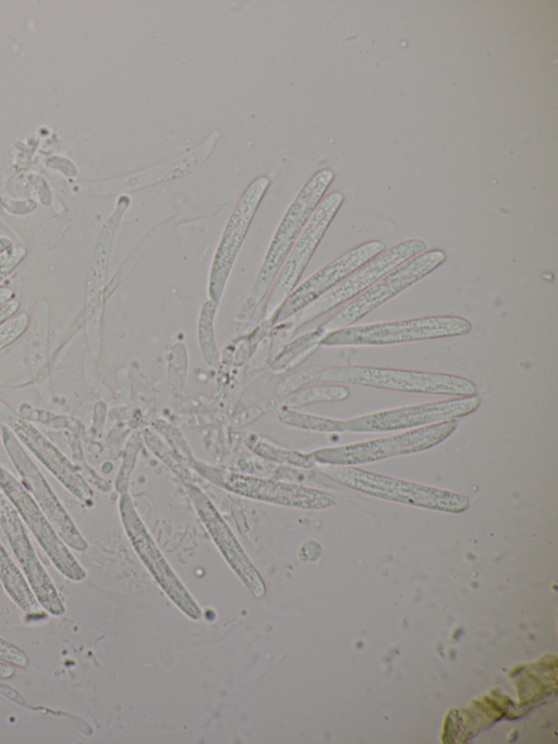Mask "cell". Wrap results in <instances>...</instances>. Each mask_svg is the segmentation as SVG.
Returning <instances> with one entry per match:
<instances>
[{
	"mask_svg": "<svg viewBox=\"0 0 558 744\" xmlns=\"http://www.w3.org/2000/svg\"><path fill=\"white\" fill-rule=\"evenodd\" d=\"M119 512L134 551L156 583L186 616L199 620L202 617L199 605L157 547L128 491L120 493Z\"/></svg>",
	"mask_w": 558,
	"mask_h": 744,
	"instance_id": "cell-10",
	"label": "cell"
},
{
	"mask_svg": "<svg viewBox=\"0 0 558 744\" xmlns=\"http://www.w3.org/2000/svg\"><path fill=\"white\" fill-rule=\"evenodd\" d=\"M189 463L193 469L213 484L246 499L312 511L326 509L336 503L335 494L324 490L278 479L244 475L195 459H191Z\"/></svg>",
	"mask_w": 558,
	"mask_h": 744,
	"instance_id": "cell-5",
	"label": "cell"
},
{
	"mask_svg": "<svg viewBox=\"0 0 558 744\" xmlns=\"http://www.w3.org/2000/svg\"><path fill=\"white\" fill-rule=\"evenodd\" d=\"M480 405L481 399L474 395L399 407L345 420V431L369 433L424 427L468 416Z\"/></svg>",
	"mask_w": 558,
	"mask_h": 744,
	"instance_id": "cell-14",
	"label": "cell"
},
{
	"mask_svg": "<svg viewBox=\"0 0 558 744\" xmlns=\"http://www.w3.org/2000/svg\"><path fill=\"white\" fill-rule=\"evenodd\" d=\"M318 470L347 488L376 497L442 512L460 513L470 500L451 491L371 472L354 466L318 465Z\"/></svg>",
	"mask_w": 558,
	"mask_h": 744,
	"instance_id": "cell-2",
	"label": "cell"
},
{
	"mask_svg": "<svg viewBox=\"0 0 558 744\" xmlns=\"http://www.w3.org/2000/svg\"><path fill=\"white\" fill-rule=\"evenodd\" d=\"M447 256L441 249L424 251L379 278L353 298L333 316L320 324L326 333L348 327L386 301L392 299L413 284L440 266Z\"/></svg>",
	"mask_w": 558,
	"mask_h": 744,
	"instance_id": "cell-8",
	"label": "cell"
},
{
	"mask_svg": "<svg viewBox=\"0 0 558 744\" xmlns=\"http://www.w3.org/2000/svg\"><path fill=\"white\" fill-rule=\"evenodd\" d=\"M343 194L335 191L325 196L314 209L268 292L263 310L264 319L271 316L288 295L296 287L327 228L343 202Z\"/></svg>",
	"mask_w": 558,
	"mask_h": 744,
	"instance_id": "cell-11",
	"label": "cell"
},
{
	"mask_svg": "<svg viewBox=\"0 0 558 744\" xmlns=\"http://www.w3.org/2000/svg\"><path fill=\"white\" fill-rule=\"evenodd\" d=\"M184 487L197 516L228 565L256 599L264 598L267 587L263 577L214 503L196 484L187 481Z\"/></svg>",
	"mask_w": 558,
	"mask_h": 744,
	"instance_id": "cell-18",
	"label": "cell"
},
{
	"mask_svg": "<svg viewBox=\"0 0 558 744\" xmlns=\"http://www.w3.org/2000/svg\"><path fill=\"white\" fill-rule=\"evenodd\" d=\"M25 256L26 250L20 245H12L0 254V283L20 265Z\"/></svg>",
	"mask_w": 558,
	"mask_h": 744,
	"instance_id": "cell-30",
	"label": "cell"
},
{
	"mask_svg": "<svg viewBox=\"0 0 558 744\" xmlns=\"http://www.w3.org/2000/svg\"><path fill=\"white\" fill-rule=\"evenodd\" d=\"M20 302L12 298L0 307V325L12 317L19 310Z\"/></svg>",
	"mask_w": 558,
	"mask_h": 744,
	"instance_id": "cell-34",
	"label": "cell"
},
{
	"mask_svg": "<svg viewBox=\"0 0 558 744\" xmlns=\"http://www.w3.org/2000/svg\"><path fill=\"white\" fill-rule=\"evenodd\" d=\"M324 370L325 369L322 365L315 364L284 376L277 386V395L279 397H287L302 388V386L320 380Z\"/></svg>",
	"mask_w": 558,
	"mask_h": 744,
	"instance_id": "cell-27",
	"label": "cell"
},
{
	"mask_svg": "<svg viewBox=\"0 0 558 744\" xmlns=\"http://www.w3.org/2000/svg\"><path fill=\"white\" fill-rule=\"evenodd\" d=\"M12 298H14V292L11 289L0 287V307Z\"/></svg>",
	"mask_w": 558,
	"mask_h": 744,
	"instance_id": "cell-36",
	"label": "cell"
},
{
	"mask_svg": "<svg viewBox=\"0 0 558 744\" xmlns=\"http://www.w3.org/2000/svg\"><path fill=\"white\" fill-rule=\"evenodd\" d=\"M277 408V403L275 400H266L256 404L246 410H244L238 418L235 423L239 425L246 424L262 415L271 411Z\"/></svg>",
	"mask_w": 558,
	"mask_h": 744,
	"instance_id": "cell-32",
	"label": "cell"
},
{
	"mask_svg": "<svg viewBox=\"0 0 558 744\" xmlns=\"http://www.w3.org/2000/svg\"><path fill=\"white\" fill-rule=\"evenodd\" d=\"M0 525L21 572L41 608L51 615H63L65 605L62 597L37 556L17 512L1 491Z\"/></svg>",
	"mask_w": 558,
	"mask_h": 744,
	"instance_id": "cell-15",
	"label": "cell"
},
{
	"mask_svg": "<svg viewBox=\"0 0 558 744\" xmlns=\"http://www.w3.org/2000/svg\"><path fill=\"white\" fill-rule=\"evenodd\" d=\"M29 323L27 313L14 314L0 325V350L15 341L26 331Z\"/></svg>",
	"mask_w": 558,
	"mask_h": 744,
	"instance_id": "cell-28",
	"label": "cell"
},
{
	"mask_svg": "<svg viewBox=\"0 0 558 744\" xmlns=\"http://www.w3.org/2000/svg\"><path fill=\"white\" fill-rule=\"evenodd\" d=\"M0 661L16 668H25L28 664V656L15 644L0 637Z\"/></svg>",
	"mask_w": 558,
	"mask_h": 744,
	"instance_id": "cell-29",
	"label": "cell"
},
{
	"mask_svg": "<svg viewBox=\"0 0 558 744\" xmlns=\"http://www.w3.org/2000/svg\"><path fill=\"white\" fill-rule=\"evenodd\" d=\"M335 179L331 169L316 171L298 191L278 223L260 263L251 295L260 303L270 290L303 227Z\"/></svg>",
	"mask_w": 558,
	"mask_h": 744,
	"instance_id": "cell-1",
	"label": "cell"
},
{
	"mask_svg": "<svg viewBox=\"0 0 558 744\" xmlns=\"http://www.w3.org/2000/svg\"><path fill=\"white\" fill-rule=\"evenodd\" d=\"M1 614H2V608L0 607V616H1Z\"/></svg>",
	"mask_w": 558,
	"mask_h": 744,
	"instance_id": "cell-38",
	"label": "cell"
},
{
	"mask_svg": "<svg viewBox=\"0 0 558 744\" xmlns=\"http://www.w3.org/2000/svg\"><path fill=\"white\" fill-rule=\"evenodd\" d=\"M218 303L206 300L201 308L197 321V340L201 355L206 364L216 368L220 356L215 336V315Z\"/></svg>",
	"mask_w": 558,
	"mask_h": 744,
	"instance_id": "cell-25",
	"label": "cell"
},
{
	"mask_svg": "<svg viewBox=\"0 0 558 744\" xmlns=\"http://www.w3.org/2000/svg\"><path fill=\"white\" fill-rule=\"evenodd\" d=\"M1 440L8 456L21 477V482L29 492L64 543L76 550L85 551L86 540L63 507L61 501L9 427H1Z\"/></svg>",
	"mask_w": 558,
	"mask_h": 744,
	"instance_id": "cell-12",
	"label": "cell"
},
{
	"mask_svg": "<svg viewBox=\"0 0 558 744\" xmlns=\"http://www.w3.org/2000/svg\"><path fill=\"white\" fill-rule=\"evenodd\" d=\"M2 591V585L0 584V592Z\"/></svg>",
	"mask_w": 558,
	"mask_h": 744,
	"instance_id": "cell-39",
	"label": "cell"
},
{
	"mask_svg": "<svg viewBox=\"0 0 558 744\" xmlns=\"http://www.w3.org/2000/svg\"><path fill=\"white\" fill-rule=\"evenodd\" d=\"M322 325L288 343L270 363V371L276 374L284 373L312 355L326 335Z\"/></svg>",
	"mask_w": 558,
	"mask_h": 744,
	"instance_id": "cell-22",
	"label": "cell"
},
{
	"mask_svg": "<svg viewBox=\"0 0 558 744\" xmlns=\"http://www.w3.org/2000/svg\"><path fill=\"white\" fill-rule=\"evenodd\" d=\"M245 445L256 455L266 460L276 461L298 468L310 469L315 466L311 453H303L295 449L286 448L268 442L257 434H250L245 439Z\"/></svg>",
	"mask_w": 558,
	"mask_h": 744,
	"instance_id": "cell-23",
	"label": "cell"
},
{
	"mask_svg": "<svg viewBox=\"0 0 558 744\" xmlns=\"http://www.w3.org/2000/svg\"><path fill=\"white\" fill-rule=\"evenodd\" d=\"M322 552L319 543L314 540H308L302 544L299 550V555L304 561H315L319 557Z\"/></svg>",
	"mask_w": 558,
	"mask_h": 744,
	"instance_id": "cell-33",
	"label": "cell"
},
{
	"mask_svg": "<svg viewBox=\"0 0 558 744\" xmlns=\"http://www.w3.org/2000/svg\"><path fill=\"white\" fill-rule=\"evenodd\" d=\"M219 137V132L214 130L197 147L174 158L114 179L82 183L78 185V190L83 193L98 196L122 195L131 191L183 178L203 166L215 149Z\"/></svg>",
	"mask_w": 558,
	"mask_h": 744,
	"instance_id": "cell-16",
	"label": "cell"
},
{
	"mask_svg": "<svg viewBox=\"0 0 558 744\" xmlns=\"http://www.w3.org/2000/svg\"><path fill=\"white\" fill-rule=\"evenodd\" d=\"M425 250L426 243L421 239H408L385 249L345 276L296 315L284 321L288 324H283L286 325L283 333L288 336L293 335L300 326L326 314L347 301H351L379 278Z\"/></svg>",
	"mask_w": 558,
	"mask_h": 744,
	"instance_id": "cell-6",
	"label": "cell"
},
{
	"mask_svg": "<svg viewBox=\"0 0 558 744\" xmlns=\"http://www.w3.org/2000/svg\"><path fill=\"white\" fill-rule=\"evenodd\" d=\"M131 202V197L128 194L119 195L113 212L98 231L92 252L87 276L86 315L88 326H95L97 329L100 325L112 245L121 220L129 209Z\"/></svg>",
	"mask_w": 558,
	"mask_h": 744,
	"instance_id": "cell-20",
	"label": "cell"
},
{
	"mask_svg": "<svg viewBox=\"0 0 558 744\" xmlns=\"http://www.w3.org/2000/svg\"><path fill=\"white\" fill-rule=\"evenodd\" d=\"M14 665L0 661V680L11 679L15 674Z\"/></svg>",
	"mask_w": 558,
	"mask_h": 744,
	"instance_id": "cell-35",
	"label": "cell"
},
{
	"mask_svg": "<svg viewBox=\"0 0 558 744\" xmlns=\"http://www.w3.org/2000/svg\"><path fill=\"white\" fill-rule=\"evenodd\" d=\"M350 389L342 384H328L300 388L284 397V405L291 408L322 401H339L349 397Z\"/></svg>",
	"mask_w": 558,
	"mask_h": 744,
	"instance_id": "cell-26",
	"label": "cell"
},
{
	"mask_svg": "<svg viewBox=\"0 0 558 744\" xmlns=\"http://www.w3.org/2000/svg\"><path fill=\"white\" fill-rule=\"evenodd\" d=\"M258 304L259 303L252 297L246 298L245 302L243 303L238 314L235 315V319L231 326V332L233 333V335L239 334V332H241L246 326V324L255 314Z\"/></svg>",
	"mask_w": 558,
	"mask_h": 744,
	"instance_id": "cell-31",
	"label": "cell"
},
{
	"mask_svg": "<svg viewBox=\"0 0 558 744\" xmlns=\"http://www.w3.org/2000/svg\"><path fill=\"white\" fill-rule=\"evenodd\" d=\"M0 415L21 443L62 485L85 504H93V491L74 465L41 432L0 399Z\"/></svg>",
	"mask_w": 558,
	"mask_h": 744,
	"instance_id": "cell-19",
	"label": "cell"
},
{
	"mask_svg": "<svg viewBox=\"0 0 558 744\" xmlns=\"http://www.w3.org/2000/svg\"><path fill=\"white\" fill-rule=\"evenodd\" d=\"M271 184L266 176L253 179L231 212L210 263L207 296L219 303L235 260L248 232L253 218Z\"/></svg>",
	"mask_w": 558,
	"mask_h": 744,
	"instance_id": "cell-9",
	"label": "cell"
},
{
	"mask_svg": "<svg viewBox=\"0 0 558 744\" xmlns=\"http://www.w3.org/2000/svg\"><path fill=\"white\" fill-rule=\"evenodd\" d=\"M12 247V241L7 237H0V254Z\"/></svg>",
	"mask_w": 558,
	"mask_h": 744,
	"instance_id": "cell-37",
	"label": "cell"
},
{
	"mask_svg": "<svg viewBox=\"0 0 558 744\" xmlns=\"http://www.w3.org/2000/svg\"><path fill=\"white\" fill-rule=\"evenodd\" d=\"M457 427L458 421L450 419L388 437L318 448L311 452V455L318 465L355 466L375 463L429 449L448 439Z\"/></svg>",
	"mask_w": 558,
	"mask_h": 744,
	"instance_id": "cell-7",
	"label": "cell"
},
{
	"mask_svg": "<svg viewBox=\"0 0 558 744\" xmlns=\"http://www.w3.org/2000/svg\"><path fill=\"white\" fill-rule=\"evenodd\" d=\"M385 250L380 240L366 241L324 265L288 295L271 314L272 326L293 317L359 266Z\"/></svg>",
	"mask_w": 558,
	"mask_h": 744,
	"instance_id": "cell-17",
	"label": "cell"
},
{
	"mask_svg": "<svg viewBox=\"0 0 558 744\" xmlns=\"http://www.w3.org/2000/svg\"><path fill=\"white\" fill-rule=\"evenodd\" d=\"M277 419L280 423L299 430L322 433H340L345 431L343 420L298 411L286 405L277 409Z\"/></svg>",
	"mask_w": 558,
	"mask_h": 744,
	"instance_id": "cell-24",
	"label": "cell"
},
{
	"mask_svg": "<svg viewBox=\"0 0 558 744\" xmlns=\"http://www.w3.org/2000/svg\"><path fill=\"white\" fill-rule=\"evenodd\" d=\"M0 584L14 603L28 615H45L26 578L0 541Z\"/></svg>",
	"mask_w": 558,
	"mask_h": 744,
	"instance_id": "cell-21",
	"label": "cell"
},
{
	"mask_svg": "<svg viewBox=\"0 0 558 744\" xmlns=\"http://www.w3.org/2000/svg\"><path fill=\"white\" fill-rule=\"evenodd\" d=\"M0 491L14 506L54 567L68 579L81 581L87 574L58 535L36 501L10 471L0 466Z\"/></svg>",
	"mask_w": 558,
	"mask_h": 744,
	"instance_id": "cell-13",
	"label": "cell"
},
{
	"mask_svg": "<svg viewBox=\"0 0 558 744\" xmlns=\"http://www.w3.org/2000/svg\"><path fill=\"white\" fill-rule=\"evenodd\" d=\"M320 380L381 389L458 397L474 396L477 393L476 385L471 380L456 374L366 365L330 367L324 370Z\"/></svg>",
	"mask_w": 558,
	"mask_h": 744,
	"instance_id": "cell-4",
	"label": "cell"
},
{
	"mask_svg": "<svg viewBox=\"0 0 558 744\" xmlns=\"http://www.w3.org/2000/svg\"><path fill=\"white\" fill-rule=\"evenodd\" d=\"M471 331V322L462 316L430 315L339 328L327 333L320 346H384L461 336Z\"/></svg>",
	"mask_w": 558,
	"mask_h": 744,
	"instance_id": "cell-3",
	"label": "cell"
}]
</instances>
